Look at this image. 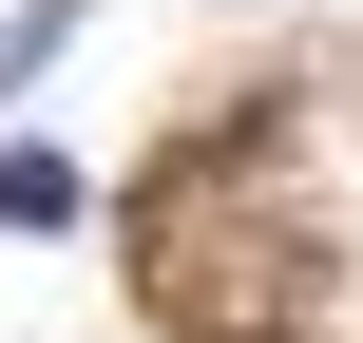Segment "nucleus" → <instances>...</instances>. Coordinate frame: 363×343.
Listing matches in <instances>:
<instances>
[{
  "label": "nucleus",
  "mask_w": 363,
  "mask_h": 343,
  "mask_svg": "<svg viewBox=\"0 0 363 343\" xmlns=\"http://www.w3.org/2000/svg\"><path fill=\"white\" fill-rule=\"evenodd\" d=\"M0 229H77V153L19 134V153H0Z\"/></svg>",
  "instance_id": "f257e3e1"
},
{
  "label": "nucleus",
  "mask_w": 363,
  "mask_h": 343,
  "mask_svg": "<svg viewBox=\"0 0 363 343\" xmlns=\"http://www.w3.org/2000/svg\"><path fill=\"white\" fill-rule=\"evenodd\" d=\"M57 38H77V0H0V95H19V76H38Z\"/></svg>",
  "instance_id": "f03ea898"
}]
</instances>
